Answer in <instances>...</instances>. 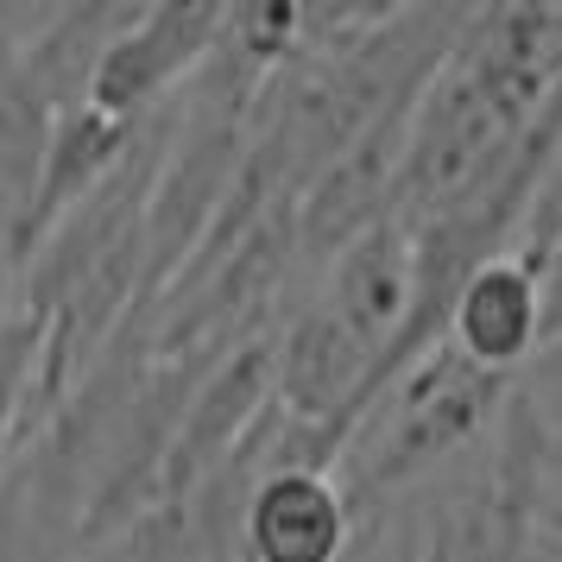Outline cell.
<instances>
[{"label": "cell", "mask_w": 562, "mask_h": 562, "mask_svg": "<svg viewBox=\"0 0 562 562\" xmlns=\"http://www.w3.org/2000/svg\"><path fill=\"white\" fill-rule=\"evenodd\" d=\"M518 385H525L518 373H493L461 355L456 341H436L411 373H398L367 405L335 461V481L360 525L417 499L424 481H436L456 456H474L481 442H493Z\"/></svg>", "instance_id": "1"}, {"label": "cell", "mask_w": 562, "mask_h": 562, "mask_svg": "<svg viewBox=\"0 0 562 562\" xmlns=\"http://www.w3.org/2000/svg\"><path fill=\"white\" fill-rule=\"evenodd\" d=\"M222 32H228V7H209V0L139 7L95 64L89 108H102L114 121H146L158 108H171L215 57Z\"/></svg>", "instance_id": "2"}, {"label": "cell", "mask_w": 562, "mask_h": 562, "mask_svg": "<svg viewBox=\"0 0 562 562\" xmlns=\"http://www.w3.org/2000/svg\"><path fill=\"white\" fill-rule=\"evenodd\" d=\"M360 531L335 468H272L247 493L240 562H355Z\"/></svg>", "instance_id": "3"}, {"label": "cell", "mask_w": 562, "mask_h": 562, "mask_svg": "<svg viewBox=\"0 0 562 562\" xmlns=\"http://www.w3.org/2000/svg\"><path fill=\"white\" fill-rule=\"evenodd\" d=\"M146 127H153V114H146V121H114V114H102V108H89V102H77V108L57 114L45 171H38V183H32L20 222H13L20 272H26V259L45 247V234H52L70 209H82L95 190H108V183L121 178V165L139 153Z\"/></svg>", "instance_id": "4"}, {"label": "cell", "mask_w": 562, "mask_h": 562, "mask_svg": "<svg viewBox=\"0 0 562 562\" xmlns=\"http://www.w3.org/2000/svg\"><path fill=\"white\" fill-rule=\"evenodd\" d=\"M468 360H481L493 373H531V360L550 348V284L525 247H512L506 259L481 266L474 279L461 284L449 335Z\"/></svg>", "instance_id": "5"}, {"label": "cell", "mask_w": 562, "mask_h": 562, "mask_svg": "<svg viewBox=\"0 0 562 562\" xmlns=\"http://www.w3.org/2000/svg\"><path fill=\"white\" fill-rule=\"evenodd\" d=\"M26 13H20V26H26ZM20 26L0 32V203L13 209H26L32 183L45 171V153H52V127H57V108L45 102V89L20 64V45H13Z\"/></svg>", "instance_id": "6"}, {"label": "cell", "mask_w": 562, "mask_h": 562, "mask_svg": "<svg viewBox=\"0 0 562 562\" xmlns=\"http://www.w3.org/2000/svg\"><path fill=\"white\" fill-rule=\"evenodd\" d=\"M355 562H424V512H417V499L367 518Z\"/></svg>", "instance_id": "7"}, {"label": "cell", "mask_w": 562, "mask_h": 562, "mask_svg": "<svg viewBox=\"0 0 562 562\" xmlns=\"http://www.w3.org/2000/svg\"><path fill=\"white\" fill-rule=\"evenodd\" d=\"M13 222H20V209L0 203V335L20 316V240H13Z\"/></svg>", "instance_id": "8"}, {"label": "cell", "mask_w": 562, "mask_h": 562, "mask_svg": "<svg viewBox=\"0 0 562 562\" xmlns=\"http://www.w3.org/2000/svg\"><path fill=\"white\" fill-rule=\"evenodd\" d=\"M525 562H562V506H543L537 537H531V557Z\"/></svg>", "instance_id": "9"}]
</instances>
